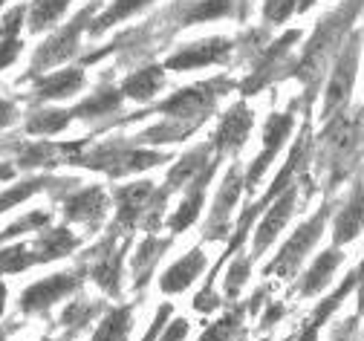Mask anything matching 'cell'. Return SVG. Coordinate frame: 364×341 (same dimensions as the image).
<instances>
[{
    "instance_id": "1",
    "label": "cell",
    "mask_w": 364,
    "mask_h": 341,
    "mask_svg": "<svg viewBox=\"0 0 364 341\" xmlns=\"http://www.w3.org/2000/svg\"><path fill=\"white\" fill-rule=\"evenodd\" d=\"M159 162H168V154L159 151H142L130 142H107V145H93L90 139L84 148L75 154L73 165L78 168H90V171H105L107 177H127L136 171L154 168Z\"/></svg>"
},
{
    "instance_id": "2",
    "label": "cell",
    "mask_w": 364,
    "mask_h": 341,
    "mask_svg": "<svg viewBox=\"0 0 364 341\" xmlns=\"http://www.w3.org/2000/svg\"><path fill=\"white\" fill-rule=\"evenodd\" d=\"M96 12H99V0H93V4H87L81 12H75L73 21L64 29L53 32L35 50V56L29 61V70L21 75V81H32L35 75H43V73H50L53 67L75 58L78 56V46H81V32H87V26H90V21H93Z\"/></svg>"
},
{
    "instance_id": "3",
    "label": "cell",
    "mask_w": 364,
    "mask_h": 341,
    "mask_svg": "<svg viewBox=\"0 0 364 341\" xmlns=\"http://www.w3.org/2000/svg\"><path fill=\"white\" fill-rule=\"evenodd\" d=\"M235 87L232 78H211V81H203V84H194V87H186L173 93L171 99H165L162 105H156L154 110L165 113L168 119H176V122H188V125H203L208 119V113L214 110L217 99L223 93H229Z\"/></svg>"
},
{
    "instance_id": "4",
    "label": "cell",
    "mask_w": 364,
    "mask_h": 341,
    "mask_svg": "<svg viewBox=\"0 0 364 341\" xmlns=\"http://www.w3.org/2000/svg\"><path fill=\"white\" fill-rule=\"evenodd\" d=\"M361 6V0H347V4L341 6V9H336L333 15H327V18H321V23H318V29H315V35L309 38V43H306V50H304V58H301V64H298V73L295 75H301L304 81L312 75H318V67L324 64V58H327V53H330V46L338 41V35H341V29L347 26V21L355 15V9Z\"/></svg>"
},
{
    "instance_id": "5",
    "label": "cell",
    "mask_w": 364,
    "mask_h": 341,
    "mask_svg": "<svg viewBox=\"0 0 364 341\" xmlns=\"http://www.w3.org/2000/svg\"><path fill=\"white\" fill-rule=\"evenodd\" d=\"M81 278H84V269L78 266L73 272H58V275H50V278L26 286L18 298V310L23 315H47L53 304L64 301L81 286Z\"/></svg>"
},
{
    "instance_id": "6",
    "label": "cell",
    "mask_w": 364,
    "mask_h": 341,
    "mask_svg": "<svg viewBox=\"0 0 364 341\" xmlns=\"http://www.w3.org/2000/svg\"><path fill=\"white\" fill-rule=\"evenodd\" d=\"M122 231L119 229H110V234L99 243L96 249H90L84 258H81V269H84V275H90L93 278L107 295H113V298H119L122 295V255H124V249H127V243L122 249H116L113 243H116V237H119Z\"/></svg>"
},
{
    "instance_id": "7",
    "label": "cell",
    "mask_w": 364,
    "mask_h": 341,
    "mask_svg": "<svg viewBox=\"0 0 364 341\" xmlns=\"http://www.w3.org/2000/svg\"><path fill=\"white\" fill-rule=\"evenodd\" d=\"M358 53H361V32H355L347 46H344V53L338 56L336 67H333V75L327 81V93H324V107H321V119H336L347 99H350V93H353V84H355V67H358Z\"/></svg>"
},
{
    "instance_id": "8",
    "label": "cell",
    "mask_w": 364,
    "mask_h": 341,
    "mask_svg": "<svg viewBox=\"0 0 364 341\" xmlns=\"http://www.w3.org/2000/svg\"><path fill=\"white\" fill-rule=\"evenodd\" d=\"M327 211H330V206H324L321 211H318L312 220H306L304 226H298V231L284 243V249H281V255L272 261L266 269H263V275H281V278H292L298 269H301V263H304V258H306V252L318 243V237H321V231H324V223H327Z\"/></svg>"
},
{
    "instance_id": "9",
    "label": "cell",
    "mask_w": 364,
    "mask_h": 341,
    "mask_svg": "<svg viewBox=\"0 0 364 341\" xmlns=\"http://www.w3.org/2000/svg\"><path fill=\"white\" fill-rule=\"evenodd\" d=\"M107 194L102 185H87V188H73L61 197V211L67 223H81L90 231H96L105 223L107 214Z\"/></svg>"
},
{
    "instance_id": "10",
    "label": "cell",
    "mask_w": 364,
    "mask_h": 341,
    "mask_svg": "<svg viewBox=\"0 0 364 341\" xmlns=\"http://www.w3.org/2000/svg\"><path fill=\"white\" fill-rule=\"evenodd\" d=\"M292 125H295L292 110H289V113H272V116H269V122H266V127H263V151L255 157V162L249 165V171H246V177H243V188H246L249 194L257 188V182H260V177L266 174V168L272 165V159L281 154L284 142H287L289 133H292Z\"/></svg>"
},
{
    "instance_id": "11",
    "label": "cell",
    "mask_w": 364,
    "mask_h": 341,
    "mask_svg": "<svg viewBox=\"0 0 364 341\" xmlns=\"http://www.w3.org/2000/svg\"><path fill=\"white\" fill-rule=\"evenodd\" d=\"M232 50H235V41H229V38H205V41L188 43V46H182V50H176L173 56H168L165 70L188 73V70H203L211 64H225Z\"/></svg>"
},
{
    "instance_id": "12",
    "label": "cell",
    "mask_w": 364,
    "mask_h": 341,
    "mask_svg": "<svg viewBox=\"0 0 364 341\" xmlns=\"http://www.w3.org/2000/svg\"><path fill=\"white\" fill-rule=\"evenodd\" d=\"M295 200H298V185L292 182L289 188H284L275 200L269 203V209H266V217L260 220V226H257V231H255V243H252V261L255 258H260L272 243H275V237L284 231V226L289 223V217H292V211H295Z\"/></svg>"
},
{
    "instance_id": "13",
    "label": "cell",
    "mask_w": 364,
    "mask_h": 341,
    "mask_svg": "<svg viewBox=\"0 0 364 341\" xmlns=\"http://www.w3.org/2000/svg\"><path fill=\"white\" fill-rule=\"evenodd\" d=\"M154 182H130V185H119L116 188V223L113 229L119 231H130L133 226H139L151 209L154 200Z\"/></svg>"
},
{
    "instance_id": "14",
    "label": "cell",
    "mask_w": 364,
    "mask_h": 341,
    "mask_svg": "<svg viewBox=\"0 0 364 341\" xmlns=\"http://www.w3.org/2000/svg\"><path fill=\"white\" fill-rule=\"evenodd\" d=\"M243 191V174L237 165L229 168V174H225L223 185H220V194L214 200V209H211V217L205 223V240H220L229 234V217H232V209L237 206V197Z\"/></svg>"
},
{
    "instance_id": "15",
    "label": "cell",
    "mask_w": 364,
    "mask_h": 341,
    "mask_svg": "<svg viewBox=\"0 0 364 341\" xmlns=\"http://www.w3.org/2000/svg\"><path fill=\"white\" fill-rule=\"evenodd\" d=\"M32 93L26 99L32 105H41V102H61V99H70L75 95L81 87H84V70L81 67H67V70H50L43 75H35L32 78Z\"/></svg>"
},
{
    "instance_id": "16",
    "label": "cell",
    "mask_w": 364,
    "mask_h": 341,
    "mask_svg": "<svg viewBox=\"0 0 364 341\" xmlns=\"http://www.w3.org/2000/svg\"><path fill=\"white\" fill-rule=\"evenodd\" d=\"M252 125H255L252 110H249L243 102H237L229 113L220 119V127H217V133H214V139H211V148H214L217 159L225 157V154H237L243 145H246V139H249Z\"/></svg>"
},
{
    "instance_id": "17",
    "label": "cell",
    "mask_w": 364,
    "mask_h": 341,
    "mask_svg": "<svg viewBox=\"0 0 364 341\" xmlns=\"http://www.w3.org/2000/svg\"><path fill=\"white\" fill-rule=\"evenodd\" d=\"M217 157L188 182V191H186V197H182V203H179V209L168 217V229H171V234H182L188 226H194L197 223V217H200V209H203V203H205V191H208V182H211V177H214V171H217Z\"/></svg>"
},
{
    "instance_id": "18",
    "label": "cell",
    "mask_w": 364,
    "mask_h": 341,
    "mask_svg": "<svg viewBox=\"0 0 364 341\" xmlns=\"http://www.w3.org/2000/svg\"><path fill=\"white\" fill-rule=\"evenodd\" d=\"M237 15L235 0H179L176 6H171L165 12V18L173 21V32L186 29L191 23H203V21H217V18H232Z\"/></svg>"
},
{
    "instance_id": "19",
    "label": "cell",
    "mask_w": 364,
    "mask_h": 341,
    "mask_svg": "<svg viewBox=\"0 0 364 341\" xmlns=\"http://www.w3.org/2000/svg\"><path fill=\"white\" fill-rule=\"evenodd\" d=\"M78 237L67 229V226H58V229H50V226H43L38 229V237L29 243V249L35 255V266L41 263H50V261H61L67 255H73L78 249Z\"/></svg>"
},
{
    "instance_id": "20",
    "label": "cell",
    "mask_w": 364,
    "mask_h": 341,
    "mask_svg": "<svg viewBox=\"0 0 364 341\" xmlns=\"http://www.w3.org/2000/svg\"><path fill=\"white\" fill-rule=\"evenodd\" d=\"M122 90H116L107 78H102V87L96 90V93H90L84 102H78L73 110H70V116L73 119H84V122H96V119H107V116H113V113H119V107H122Z\"/></svg>"
},
{
    "instance_id": "21",
    "label": "cell",
    "mask_w": 364,
    "mask_h": 341,
    "mask_svg": "<svg viewBox=\"0 0 364 341\" xmlns=\"http://www.w3.org/2000/svg\"><path fill=\"white\" fill-rule=\"evenodd\" d=\"M205 255L203 249H191L182 261H176L173 266L165 269V275L159 278V289L165 292V295H179V292H186L205 269Z\"/></svg>"
},
{
    "instance_id": "22",
    "label": "cell",
    "mask_w": 364,
    "mask_h": 341,
    "mask_svg": "<svg viewBox=\"0 0 364 341\" xmlns=\"http://www.w3.org/2000/svg\"><path fill=\"white\" fill-rule=\"evenodd\" d=\"M361 229H364V182H355L350 200L344 203V209L336 214V223H333L336 246H344L353 237H358Z\"/></svg>"
},
{
    "instance_id": "23",
    "label": "cell",
    "mask_w": 364,
    "mask_h": 341,
    "mask_svg": "<svg viewBox=\"0 0 364 341\" xmlns=\"http://www.w3.org/2000/svg\"><path fill=\"white\" fill-rule=\"evenodd\" d=\"M162 87H165V67L148 64L142 70H136L133 75H127L119 90H122V95H127L133 102H151Z\"/></svg>"
},
{
    "instance_id": "24",
    "label": "cell",
    "mask_w": 364,
    "mask_h": 341,
    "mask_svg": "<svg viewBox=\"0 0 364 341\" xmlns=\"http://www.w3.org/2000/svg\"><path fill=\"white\" fill-rule=\"evenodd\" d=\"M341 261H344V255H341V249L336 246V249H327V252H321L315 258V263L306 269V275H304V280H301V286H298V292L304 298H312V295H318L327 283H330V278H333V272L341 266Z\"/></svg>"
},
{
    "instance_id": "25",
    "label": "cell",
    "mask_w": 364,
    "mask_h": 341,
    "mask_svg": "<svg viewBox=\"0 0 364 341\" xmlns=\"http://www.w3.org/2000/svg\"><path fill=\"white\" fill-rule=\"evenodd\" d=\"M211 154H214V148H211V142H205V145H197L194 151H188L186 157H182L179 162H173V168L168 171V179H165V188L173 194V191H179L182 185H188L208 162H211Z\"/></svg>"
},
{
    "instance_id": "26",
    "label": "cell",
    "mask_w": 364,
    "mask_h": 341,
    "mask_svg": "<svg viewBox=\"0 0 364 341\" xmlns=\"http://www.w3.org/2000/svg\"><path fill=\"white\" fill-rule=\"evenodd\" d=\"M70 4L73 0H32V4L26 6V29L32 35H41V32L53 29L64 18Z\"/></svg>"
},
{
    "instance_id": "27",
    "label": "cell",
    "mask_w": 364,
    "mask_h": 341,
    "mask_svg": "<svg viewBox=\"0 0 364 341\" xmlns=\"http://www.w3.org/2000/svg\"><path fill=\"white\" fill-rule=\"evenodd\" d=\"M168 246H171V240H159V237H154V234L145 237V243L139 246V252L133 255V263H130V269H133V286H136V289H142V286L148 283L154 266L159 263V258H162V252H165Z\"/></svg>"
},
{
    "instance_id": "28",
    "label": "cell",
    "mask_w": 364,
    "mask_h": 341,
    "mask_svg": "<svg viewBox=\"0 0 364 341\" xmlns=\"http://www.w3.org/2000/svg\"><path fill=\"white\" fill-rule=\"evenodd\" d=\"M151 4H154V0H113V4H110L99 18L90 21L87 35L99 38V35H102V32H107L110 26H116V23H122V21H127V18H133L136 12L148 9Z\"/></svg>"
},
{
    "instance_id": "29",
    "label": "cell",
    "mask_w": 364,
    "mask_h": 341,
    "mask_svg": "<svg viewBox=\"0 0 364 341\" xmlns=\"http://www.w3.org/2000/svg\"><path fill=\"white\" fill-rule=\"evenodd\" d=\"M73 122L70 110H53V107H41L32 110L23 122V133L26 136H55L61 130H67Z\"/></svg>"
},
{
    "instance_id": "30",
    "label": "cell",
    "mask_w": 364,
    "mask_h": 341,
    "mask_svg": "<svg viewBox=\"0 0 364 341\" xmlns=\"http://www.w3.org/2000/svg\"><path fill=\"white\" fill-rule=\"evenodd\" d=\"M130 327H133V307H116V310H107L93 341H127L130 335Z\"/></svg>"
},
{
    "instance_id": "31",
    "label": "cell",
    "mask_w": 364,
    "mask_h": 341,
    "mask_svg": "<svg viewBox=\"0 0 364 341\" xmlns=\"http://www.w3.org/2000/svg\"><path fill=\"white\" fill-rule=\"evenodd\" d=\"M107 307L102 304V301H70L67 304V310L61 313V327L70 332V335H75V332H81L90 321H93L96 315H102Z\"/></svg>"
},
{
    "instance_id": "32",
    "label": "cell",
    "mask_w": 364,
    "mask_h": 341,
    "mask_svg": "<svg viewBox=\"0 0 364 341\" xmlns=\"http://www.w3.org/2000/svg\"><path fill=\"white\" fill-rule=\"evenodd\" d=\"M35 266V255L29 243H12V246H0V275H18Z\"/></svg>"
},
{
    "instance_id": "33",
    "label": "cell",
    "mask_w": 364,
    "mask_h": 341,
    "mask_svg": "<svg viewBox=\"0 0 364 341\" xmlns=\"http://www.w3.org/2000/svg\"><path fill=\"white\" fill-rule=\"evenodd\" d=\"M50 220H53L50 211H29V214H23L21 220H15L12 226H6L4 231H0V246H4L6 240H12V237H21L26 231H38L43 226H50Z\"/></svg>"
},
{
    "instance_id": "34",
    "label": "cell",
    "mask_w": 364,
    "mask_h": 341,
    "mask_svg": "<svg viewBox=\"0 0 364 341\" xmlns=\"http://www.w3.org/2000/svg\"><path fill=\"white\" fill-rule=\"evenodd\" d=\"M249 269H252V258H243L237 255L229 266V272H225V298H237L240 295V289L249 278Z\"/></svg>"
},
{
    "instance_id": "35",
    "label": "cell",
    "mask_w": 364,
    "mask_h": 341,
    "mask_svg": "<svg viewBox=\"0 0 364 341\" xmlns=\"http://www.w3.org/2000/svg\"><path fill=\"white\" fill-rule=\"evenodd\" d=\"M240 318L243 313H229V315H223L217 324H211L200 341H232L237 335V327H240Z\"/></svg>"
},
{
    "instance_id": "36",
    "label": "cell",
    "mask_w": 364,
    "mask_h": 341,
    "mask_svg": "<svg viewBox=\"0 0 364 341\" xmlns=\"http://www.w3.org/2000/svg\"><path fill=\"white\" fill-rule=\"evenodd\" d=\"M292 12H298V0H263V21L272 26L287 23Z\"/></svg>"
},
{
    "instance_id": "37",
    "label": "cell",
    "mask_w": 364,
    "mask_h": 341,
    "mask_svg": "<svg viewBox=\"0 0 364 341\" xmlns=\"http://www.w3.org/2000/svg\"><path fill=\"white\" fill-rule=\"evenodd\" d=\"M21 26H26V4H18L0 18V38H18Z\"/></svg>"
},
{
    "instance_id": "38",
    "label": "cell",
    "mask_w": 364,
    "mask_h": 341,
    "mask_svg": "<svg viewBox=\"0 0 364 341\" xmlns=\"http://www.w3.org/2000/svg\"><path fill=\"white\" fill-rule=\"evenodd\" d=\"M23 50L21 38H0V70H9Z\"/></svg>"
},
{
    "instance_id": "39",
    "label": "cell",
    "mask_w": 364,
    "mask_h": 341,
    "mask_svg": "<svg viewBox=\"0 0 364 341\" xmlns=\"http://www.w3.org/2000/svg\"><path fill=\"white\" fill-rule=\"evenodd\" d=\"M186 335H188V321H186V318H176V321L165 324L162 338H156V341H182Z\"/></svg>"
},
{
    "instance_id": "40",
    "label": "cell",
    "mask_w": 364,
    "mask_h": 341,
    "mask_svg": "<svg viewBox=\"0 0 364 341\" xmlns=\"http://www.w3.org/2000/svg\"><path fill=\"white\" fill-rule=\"evenodd\" d=\"M168 318H171V304H162V307H159V313H156V318H154V324H151V330H148V335H145L142 341H156V338H159V332L165 330Z\"/></svg>"
},
{
    "instance_id": "41",
    "label": "cell",
    "mask_w": 364,
    "mask_h": 341,
    "mask_svg": "<svg viewBox=\"0 0 364 341\" xmlns=\"http://www.w3.org/2000/svg\"><path fill=\"white\" fill-rule=\"evenodd\" d=\"M18 119V105L9 99H0V130H6Z\"/></svg>"
},
{
    "instance_id": "42",
    "label": "cell",
    "mask_w": 364,
    "mask_h": 341,
    "mask_svg": "<svg viewBox=\"0 0 364 341\" xmlns=\"http://www.w3.org/2000/svg\"><path fill=\"white\" fill-rule=\"evenodd\" d=\"M355 286H358V313H355V318H361L364 315V261L355 269Z\"/></svg>"
},
{
    "instance_id": "43",
    "label": "cell",
    "mask_w": 364,
    "mask_h": 341,
    "mask_svg": "<svg viewBox=\"0 0 364 341\" xmlns=\"http://www.w3.org/2000/svg\"><path fill=\"white\" fill-rule=\"evenodd\" d=\"M284 313H287V310H284V304H275V307H272V310L260 318V327H275V324H278V318H284Z\"/></svg>"
},
{
    "instance_id": "44",
    "label": "cell",
    "mask_w": 364,
    "mask_h": 341,
    "mask_svg": "<svg viewBox=\"0 0 364 341\" xmlns=\"http://www.w3.org/2000/svg\"><path fill=\"white\" fill-rule=\"evenodd\" d=\"M318 330H321V327L312 324V321H306V324H304V332H301L298 341H318Z\"/></svg>"
},
{
    "instance_id": "45",
    "label": "cell",
    "mask_w": 364,
    "mask_h": 341,
    "mask_svg": "<svg viewBox=\"0 0 364 341\" xmlns=\"http://www.w3.org/2000/svg\"><path fill=\"white\" fill-rule=\"evenodd\" d=\"M15 174H18V168H15V165H12L9 159H6V162H0V182H6V179H12Z\"/></svg>"
},
{
    "instance_id": "46",
    "label": "cell",
    "mask_w": 364,
    "mask_h": 341,
    "mask_svg": "<svg viewBox=\"0 0 364 341\" xmlns=\"http://www.w3.org/2000/svg\"><path fill=\"white\" fill-rule=\"evenodd\" d=\"M6 295H9V292H6V283L0 280V315H4V310H6Z\"/></svg>"
},
{
    "instance_id": "47",
    "label": "cell",
    "mask_w": 364,
    "mask_h": 341,
    "mask_svg": "<svg viewBox=\"0 0 364 341\" xmlns=\"http://www.w3.org/2000/svg\"><path fill=\"white\" fill-rule=\"evenodd\" d=\"M312 4H315V0H298V12H306Z\"/></svg>"
},
{
    "instance_id": "48",
    "label": "cell",
    "mask_w": 364,
    "mask_h": 341,
    "mask_svg": "<svg viewBox=\"0 0 364 341\" xmlns=\"http://www.w3.org/2000/svg\"><path fill=\"white\" fill-rule=\"evenodd\" d=\"M0 341H6V330H0Z\"/></svg>"
},
{
    "instance_id": "49",
    "label": "cell",
    "mask_w": 364,
    "mask_h": 341,
    "mask_svg": "<svg viewBox=\"0 0 364 341\" xmlns=\"http://www.w3.org/2000/svg\"><path fill=\"white\" fill-rule=\"evenodd\" d=\"M4 4H6V0H0V9H4Z\"/></svg>"
},
{
    "instance_id": "50",
    "label": "cell",
    "mask_w": 364,
    "mask_h": 341,
    "mask_svg": "<svg viewBox=\"0 0 364 341\" xmlns=\"http://www.w3.org/2000/svg\"><path fill=\"white\" fill-rule=\"evenodd\" d=\"M43 341H50V338H43Z\"/></svg>"
},
{
    "instance_id": "51",
    "label": "cell",
    "mask_w": 364,
    "mask_h": 341,
    "mask_svg": "<svg viewBox=\"0 0 364 341\" xmlns=\"http://www.w3.org/2000/svg\"><path fill=\"white\" fill-rule=\"evenodd\" d=\"M287 341H289V338H287Z\"/></svg>"
}]
</instances>
